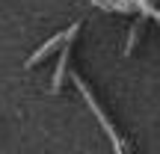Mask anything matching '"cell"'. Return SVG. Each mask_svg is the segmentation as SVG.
<instances>
[{"label": "cell", "instance_id": "7a4b0ae2", "mask_svg": "<svg viewBox=\"0 0 160 154\" xmlns=\"http://www.w3.org/2000/svg\"><path fill=\"white\" fill-rule=\"evenodd\" d=\"M77 33H80V21H77V24H71V27L65 30V33H59V36H53L51 42H45V45H42L39 51H36L33 57L27 59V68H33V65H39V62H42V59H45V57H48V53H51V51H57V47L62 45L65 39H71V36H77Z\"/></svg>", "mask_w": 160, "mask_h": 154}, {"label": "cell", "instance_id": "5b68a950", "mask_svg": "<svg viewBox=\"0 0 160 154\" xmlns=\"http://www.w3.org/2000/svg\"><path fill=\"white\" fill-rule=\"evenodd\" d=\"M157 24H160V18H157Z\"/></svg>", "mask_w": 160, "mask_h": 154}, {"label": "cell", "instance_id": "3957f363", "mask_svg": "<svg viewBox=\"0 0 160 154\" xmlns=\"http://www.w3.org/2000/svg\"><path fill=\"white\" fill-rule=\"evenodd\" d=\"M71 42H74V36L62 42V53H59V59H57V71H53V92H59V86H62V80H65V71H68V57H71Z\"/></svg>", "mask_w": 160, "mask_h": 154}, {"label": "cell", "instance_id": "277c9868", "mask_svg": "<svg viewBox=\"0 0 160 154\" xmlns=\"http://www.w3.org/2000/svg\"><path fill=\"white\" fill-rule=\"evenodd\" d=\"M145 18H148V15L142 12V15H139L137 21H133V27H131V36H128V45H125V57H131V53H133V47H137V42H139V33H142V24H145Z\"/></svg>", "mask_w": 160, "mask_h": 154}, {"label": "cell", "instance_id": "6da1fadb", "mask_svg": "<svg viewBox=\"0 0 160 154\" xmlns=\"http://www.w3.org/2000/svg\"><path fill=\"white\" fill-rule=\"evenodd\" d=\"M74 86H77V92H80V95L86 98V104H89V110H92V113H95V119L101 122V127H104V133H107V137H110V142H113V148L125 151V148H128V142H125V139L119 137V131H116V125H113V122L107 119V113H104V110L98 107L95 95H92V92H89V86H86L83 80H80V74H74Z\"/></svg>", "mask_w": 160, "mask_h": 154}]
</instances>
